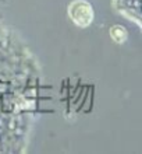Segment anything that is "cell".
<instances>
[{"instance_id":"obj_1","label":"cell","mask_w":142,"mask_h":154,"mask_svg":"<svg viewBox=\"0 0 142 154\" xmlns=\"http://www.w3.org/2000/svg\"><path fill=\"white\" fill-rule=\"evenodd\" d=\"M68 16L78 27H88L94 20V10L85 0H74L68 6Z\"/></svg>"},{"instance_id":"obj_2","label":"cell","mask_w":142,"mask_h":154,"mask_svg":"<svg viewBox=\"0 0 142 154\" xmlns=\"http://www.w3.org/2000/svg\"><path fill=\"white\" fill-rule=\"evenodd\" d=\"M110 37L113 38L114 42L123 44V42H126L127 37H128V32H127V29L123 25H113L110 28Z\"/></svg>"}]
</instances>
